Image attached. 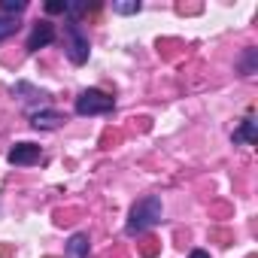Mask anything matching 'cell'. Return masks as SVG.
<instances>
[{"mask_svg":"<svg viewBox=\"0 0 258 258\" xmlns=\"http://www.w3.org/2000/svg\"><path fill=\"white\" fill-rule=\"evenodd\" d=\"M161 216H164V204H161V198H158V195H146V198H140V201L131 207V213H127L124 234H127V237H137V234L155 228V225L161 222Z\"/></svg>","mask_w":258,"mask_h":258,"instance_id":"cell-1","label":"cell"},{"mask_svg":"<svg viewBox=\"0 0 258 258\" xmlns=\"http://www.w3.org/2000/svg\"><path fill=\"white\" fill-rule=\"evenodd\" d=\"M112 109H115V100L100 88H85L76 97V115H106Z\"/></svg>","mask_w":258,"mask_h":258,"instance_id":"cell-2","label":"cell"},{"mask_svg":"<svg viewBox=\"0 0 258 258\" xmlns=\"http://www.w3.org/2000/svg\"><path fill=\"white\" fill-rule=\"evenodd\" d=\"M64 49H67V58H70L76 67H79V64H85V61H88V55H91L88 37H85V31H82L76 22L64 25Z\"/></svg>","mask_w":258,"mask_h":258,"instance_id":"cell-3","label":"cell"},{"mask_svg":"<svg viewBox=\"0 0 258 258\" xmlns=\"http://www.w3.org/2000/svg\"><path fill=\"white\" fill-rule=\"evenodd\" d=\"M64 112L52 109V106H40V109H31V124L37 127V131H58V127L64 124Z\"/></svg>","mask_w":258,"mask_h":258,"instance_id":"cell-4","label":"cell"},{"mask_svg":"<svg viewBox=\"0 0 258 258\" xmlns=\"http://www.w3.org/2000/svg\"><path fill=\"white\" fill-rule=\"evenodd\" d=\"M7 158H10V164H16V167H31V164H37V161L43 158V149H40L37 143H16Z\"/></svg>","mask_w":258,"mask_h":258,"instance_id":"cell-5","label":"cell"},{"mask_svg":"<svg viewBox=\"0 0 258 258\" xmlns=\"http://www.w3.org/2000/svg\"><path fill=\"white\" fill-rule=\"evenodd\" d=\"M52 40H55V25L43 19V22H37V25L31 28V37H28V46H25V49H28V52H40V49H46Z\"/></svg>","mask_w":258,"mask_h":258,"instance_id":"cell-6","label":"cell"},{"mask_svg":"<svg viewBox=\"0 0 258 258\" xmlns=\"http://www.w3.org/2000/svg\"><path fill=\"white\" fill-rule=\"evenodd\" d=\"M231 140H234L237 146H240V143H243V146H255V143H258V121H255L252 112L240 121V127L231 134Z\"/></svg>","mask_w":258,"mask_h":258,"instance_id":"cell-7","label":"cell"},{"mask_svg":"<svg viewBox=\"0 0 258 258\" xmlns=\"http://www.w3.org/2000/svg\"><path fill=\"white\" fill-rule=\"evenodd\" d=\"M88 249H91V240H88L85 231H79L67 240V255L70 258H88Z\"/></svg>","mask_w":258,"mask_h":258,"instance_id":"cell-8","label":"cell"},{"mask_svg":"<svg viewBox=\"0 0 258 258\" xmlns=\"http://www.w3.org/2000/svg\"><path fill=\"white\" fill-rule=\"evenodd\" d=\"M140 10H143L140 0H115L112 4V13H118V16H137Z\"/></svg>","mask_w":258,"mask_h":258,"instance_id":"cell-9","label":"cell"},{"mask_svg":"<svg viewBox=\"0 0 258 258\" xmlns=\"http://www.w3.org/2000/svg\"><path fill=\"white\" fill-rule=\"evenodd\" d=\"M28 10V0H0V13H7V16H19Z\"/></svg>","mask_w":258,"mask_h":258,"instance_id":"cell-10","label":"cell"},{"mask_svg":"<svg viewBox=\"0 0 258 258\" xmlns=\"http://www.w3.org/2000/svg\"><path fill=\"white\" fill-rule=\"evenodd\" d=\"M255 55H258V49H246V52H243V61H240L243 76H252V73H255Z\"/></svg>","mask_w":258,"mask_h":258,"instance_id":"cell-11","label":"cell"},{"mask_svg":"<svg viewBox=\"0 0 258 258\" xmlns=\"http://www.w3.org/2000/svg\"><path fill=\"white\" fill-rule=\"evenodd\" d=\"M16 31H19V22H16V19H10V16H0V40L13 37Z\"/></svg>","mask_w":258,"mask_h":258,"instance_id":"cell-12","label":"cell"},{"mask_svg":"<svg viewBox=\"0 0 258 258\" xmlns=\"http://www.w3.org/2000/svg\"><path fill=\"white\" fill-rule=\"evenodd\" d=\"M67 4H70V0H49V4H46V13L49 16H67Z\"/></svg>","mask_w":258,"mask_h":258,"instance_id":"cell-13","label":"cell"},{"mask_svg":"<svg viewBox=\"0 0 258 258\" xmlns=\"http://www.w3.org/2000/svg\"><path fill=\"white\" fill-rule=\"evenodd\" d=\"M188 258H210V252H204V249H195V252H191Z\"/></svg>","mask_w":258,"mask_h":258,"instance_id":"cell-14","label":"cell"}]
</instances>
